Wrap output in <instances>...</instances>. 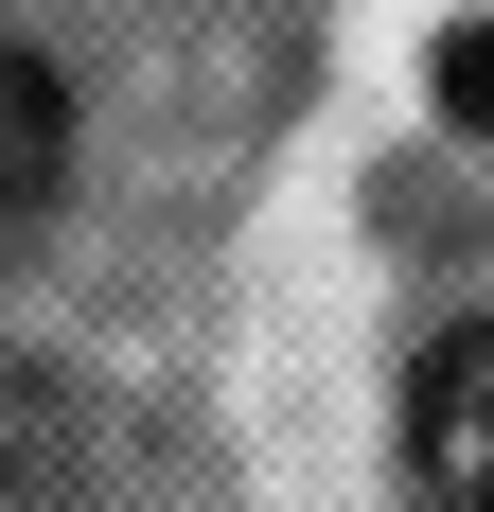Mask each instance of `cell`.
<instances>
[{
    "label": "cell",
    "mask_w": 494,
    "mask_h": 512,
    "mask_svg": "<svg viewBox=\"0 0 494 512\" xmlns=\"http://www.w3.org/2000/svg\"><path fill=\"white\" fill-rule=\"evenodd\" d=\"M89 460H106L89 389L36 371V354H0V512H89Z\"/></svg>",
    "instance_id": "cell-1"
},
{
    "label": "cell",
    "mask_w": 494,
    "mask_h": 512,
    "mask_svg": "<svg viewBox=\"0 0 494 512\" xmlns=\"http://www.w3.org/2000/svg\"><path fill=\"white\" fill-rule=\"evenodd\" d=\"M53 195H71V71L36 36H0V248L53 230Z\"/></svg>",
    "instance_id": "cell-2"
},
{
    "label": "cell",
    "mask_w": 494,
    "mask_h": 512,
    "mask_svg": "<svg viewBox=\"0 0 494 512\" xmlns=\"http://www.w3.org/2000/svg\"><path fill=\"white\" fill-rule=\"evenodd\" d=\"M406 424H424V460H442L459 495L494 477V318H459L442 354H424V407H406Z\"/></svg>",
    "instance_id": "cell-3"
},
{
    "label": "cell",
    "mask_w": 494,
    "mask_h": 512,
    "mask_svg": "<svg viewBox=\"0 0 494 512\" xmlns=\"http://www.w3.org/2000/svg\"><path fill=\"white\" fill-rule=\"evenodd\" d=\"M442 124H459V142H494V18H459V36H442Z\"/></svg>",
    "instance_id": "cell-4"
},
{
    "label": "cell",
    "mask_w": 494,
    "mask_h": 512,
    "mask_svg": "<svg viewBox=\"0 0 494 512\" xmlns=\"http://www.w3.org/2000/svg\"><path fill=\"white\" fill-rule=\"evenodd\" d=\"M477 512H494V477H477Z\"/></svg>",
    "instance_id": "cell-5"
}]
</instances>
